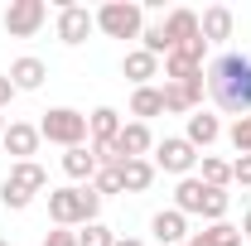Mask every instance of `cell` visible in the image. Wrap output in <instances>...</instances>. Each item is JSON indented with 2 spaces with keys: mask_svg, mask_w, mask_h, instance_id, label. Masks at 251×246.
<instances>
[{
  "mask_svg": "<svg viewBox=\"0 0 251 246\" xmlns=\"http://www.w3.org/2000/svg\"><path fill=\"white\" fill-rule=\"evenodd\" d=\"M208 92L222 111L251 116V58L247 53H218L208 68Z\"/></svg>",
  "mask_w": 251,
  "mask_h": 246,
  "instance_id": "6da1fadb",
  "label": "cell"
},
{
  "mask_svg": "<svg viewBox=\"0 0 251 246\" xmlns=\"http://www.w3.org/2000/svg\"><path fill=\"white\" fill-rule=\"evenodd\" d=\"M97 213H101V193H97L92 184H68V188H49V217H53V227H87V222H97Z\"/></svg>",
  "mask_w": 251,
  "mask_h": 246,
  "instance_id": "7a4b0ae2",
  "label": "cell"
},
{
  "mask_svg": "<svg viewBox=\"0 0 251 246\" xmlns=\"http://www.w3.org/2000/svg\"><path fill=\"white\" fill-rule=\"evenodd\" d=\"M39 135H44L49 145H63V150L87 145V116L73 111V106H49L44 121H39Z\"/></svg>",
  "mask_w": 251,
  "mask_h": 246,
  "instance_id": "3957f363",
  "label": "cell"
},
{
  "mask_svg": "<svg viewBox=\"0 0 251 246\" xmlns=\"http://www.w3.org/2000/svg\"><path fill=\"white\" fill-rule=\"evenodd\" d=\"M97 29L106 34V39H140V29H145V5H135V0H106L97 10Z\"/></svg>",
  "mask_w": 251,
  "mask_h": 246,
  "instance_id": "277c9868",
  "label": "cell"
},
{
  "mask_svg": "<svg viewBox=\"0 0 251 246\" xmlns=\"http://www.w3.org/2000/svg\"><path fill=\"white\" fill-rule=\"evenodd\" d=\"M203 58H208V39H188L164 58V82H198L203 77Z\"/></svg>",
  "mask_w": 251,
  "mask_h": 246,
  "instance_id": "5b68a950",
  "label": "cell"
},
{
  "mask_svg": "<svg viewBox=\"0 0 251 246\" xmlns=\"http://www.w3.org/2000/svg\"><path fill=\"white\" fill-rule=\"evenodd\" d=\"M49 25V5L44 0H10L5 5V34L10 39H34Z\"/></svg>",
  "mask_w": 251,
  "mask_h": 246,
  "instance_id": "8992f818",
  "label": "cell"
},
{
  "mask_svg": "<svg viewBox=\"0 0 251 246\" xmlns=\"http://www.w3.org/2000/svg\"><path fill=\"white\" fill-rule=\"evenodd\" d=\"M155 169H164V174H179V179H188L193 174V164H198V150L188 145L184 135H164L155 145V159H150Z\"/></svg>",
  "mask_w": 251,
  "mask_h": 246,
  "instance_id": "52a82bcc",
  "label": "cell"
},
{
  "mask_svg": "<svg viewBox=\"0 0 251 246\" xmlns=\"http://www.w3.org/2000/svg\"><path fill=\"white\" fill-rule=\"evenodd\" d=\"M97 29V15L87 10V5H73V0H58V39L63 44H87Z\"/></svg>",
  "mask_w": 251,
  "mask_h": 246,
  "instance_id": "ba28073f",
  "label": "cell"
},
{
  "mask_svg": "<svg viewBox=\"0 0 251 246\" xmlns=\"http://www.w3.org/2000/svg\"><path fill=\"white\" fill-rule=\"evenodd\" d=\"M111 150H116V159H150V150H155V135H150V125L145 121H126L121 135L111 140Z\"/></svg>",
  "mask_w": 251,
  "mask_h": 246,
  "instance_id": "9c48e42d",
  "label": "cell"
},
{
  "mask_svg": "<svg viewBox=\"0 0 251 246\" xmlns=\"http://www.w3.org/2000/svg\"><path fill=\"white\" fill-rule=\"evenodd\" d=\"M159 97H164V111H174V116H193V111L203 106V77H198V82H164Z\"/></svg>",
  "mask_w": 251,
  "mask_h": 246,
  "instance_id": "30bf717a",
  "label": "cell"
},
{
  "mask_svg": "<svg viewBox=\"0 0 251 246\" xmlns=\"http://www.w3.org/2000/svg\"><path fill=\"white\" fill-rule=\"evenodd\" d=\"M39 140H44V135H39V125H29V121H10L0 145L15 154V164H20V159H34V154H39Z\"/></svg>",
  "mask_w": 251,
  "mask_h": 246,
  "instance_id": "8fae6325",
  "label": "cell"
},
{
  "mask_svg": "<svg viewBox=\"0 0 251 246\" xmlns=\"http://www.w3.org/2000/svg\"><path fill=\"white\" fill-rule=\"evenodd\" d=\"M232 29H237V15H232L227 5H208V10L198 15V34H203L208 44H227Z\"/></svg>",
  "mask_w": 251,
  "mask_h": 246,
  "instance_id": "7c38bea8",
  "label": "cell"
},
{
  "mask_svg": "<svg viewBox=\"0 0 251 246\" xmlns=\"http://www.w3.org/2000/svg\"><path fill=\"white\" fill-rule=\"evenodd\" d=\"M150 232H155V242H164V246H184L188 242V217L179 213V208H164V213L150 217Z\"/></svg>",
  "mask_w": 251,
  "mask_h": 246,
  "instance_id": "4fadbf2b",
  "label": "cell"
},
{
  "mask_svg": "<svg viewBox=\"0 0 251 246\" xmlns=\"http://www.w3.org/2000/svg\"><path fill=\"white\" fill-rule=\"evenodd\" d=\"M5 77H10V87H15V92H39V87H44V77H49V68H44V58H29V53H25V58L10 63V73H5Z\"/></svg>",
  "mask_w": 251,
  "mask_h": 246,
  "instance_id": "5bb4252c",
  "label": "cell"
},
{
  "mask_svg": "<svg viewBox=\"0 0 251 246\" xmlns=\"http://www.w3.org/2000/svg\"><path fill=\"white\" fill-rule=\"evenodd\" d=\"M121 111L116 106H97L92 116H87V145H111L116 135H121Z\"/></svg>",
  "mask_w": 251,
  "mask_h": 246,
  "instance_id": "9a60e30c",
  "label": "cell"
},
{
  "mask_svg": "<svg viewBox=\"0 0 251 246\" xmlns=\"http://www.w3.org/2000/svg\"><path fill=\"white\" fill-rule=\"evenodd\" d=\"M218 135H222V121L213 116V111H208V106H198V111L188 116V130H184V140L193 145V150H208V145H213Z\"/></svg>",
  "mask_w": 251,
  "mask_h": 246,
  "instance_id": "2e32d148",
  "label": "cell"
},
{
  "mask_svg": "<svg viewBox=\"0 0 251 246\" xmlns=\"http://www.w3.org/2000/svg\"><path fill=\"white\" fill-rule=\"evenodd\" d=\"M203 193H208V184H203L198 174H188V179H179V188H174V208L184 217H203Z\"/></svg>",
  "mask_w": 251,
  "mask_h": 246,
  "instance_id": "e0dca14e",
  "label": "cell"
},
{
  "mask_svg": "<svg viewBox=\"0 0 251 246\" xmlns=\"http://www.w3.org/2000/svg\"><path fill=\"white\" fill-rule=\"evenodd\" d=\"M63 174L73 179V184H87L97 174V154L92 145H73V150H63Z\"/></svg>",
  "mask_w": 251,
  "mask_h": 246,
  "instance_id": "ac0fdd59",
  "label": "cell"
},
{
  "mask_svg": "<svg viewBox=\"0 0 251 246\" xmlns=\"http://www.w3.org/2000/svg\"><path fill=\"white\" fill-rule=\"evenodd\" d=\"M116 174H121V188L126 193H145V188L155 184V164L150 159H126V164H116Z\"/></svg>",
  "mask_w": 251,
  "mask_h": 246,
  "instance_id": "d6986e66",
  "label": "cell"
},
{
  "mask_svg": "<svg viewBox=\"0 0 251 246\" xmlns=\"http://www.w3.org/2000/svg\"><path fill=\"white\" fill-rule=\"evenodd\" d=\"M121 73L135 82V87H150V77H159V58L155 53H145V49H130L121 63Z\"/></svg>",
  "mask_w": 251,
  "mask_h": 246,
  "instance_id": "ffe728a7",
  "label": "cell"
},
{
  "mask_svg": "<svg viewBox=\"0 0 251 246\" xmlns=\"http://www.w3.org/2000/svg\"><path fill=\"white\" fill-rule=\"evenodd\" d=\"M164 39L179 49V44H188V39H198V15L193 10H169L164 15Z\"/></svg>",
  "mask_w": 251,
  "mask_h": 246,
  "instance_id": "44dd1931",
  "label": "cell"
},
{
  "mask_svg": "<svg viewBox=\"0 0 251 246\" xmlns=\"http://www.w3.org/2000/svg\"><path fill=\"white\" fill-rule=\"evenodd\" d=\"M15 188H25V193H44L49 188V174H44V164H34V159H20V164H10V174H5Z\"/></svg>",
  "mask_w": 251,
  "mask_h": 246,
  "instance_id": "7402d4cb",
  "label": "cell"
},
{
  "mask_svg": "<svg viewBox=\"0 0 251 246\" xmlns=\"http://www.w3.org/2000/svg\"><path fill=\"white\" fill-rule=\"evenodd\" d=\"M188 246H242V227H232V222H208V232H193Z\"/></svg>",
  "mask_w": 251,
  "mask_h": 246,
  "instance_id": "603a6c76",
  "label": "cell"
},
{
  "mask_svg": "<svg viewBox=\"0 0 251 246\" xmlns=\"http://www.w3.org/2000/svg\"><path fill=\"white\" fill-rule=\"evenodd\" d=\"M130 116L145 121V125H150V116H164V97H159V87H135V92H130Z\"/></svg>",
  "mask_w": 251,
  "mask_h": 246,
  "instance_id": "cb8c5ba5",
  "label": "cell"
},
{
  "mask_svg": "<svg viewBox=\"0 0 251 246\" xmlns=\"http://www.w3.org/2000/svg\"><path fill=\"white\" fill-rule=\"evenodd\" d=\"M198 164H203L198 179H203L208 188H227V184H232V164H227V159H218V154H198Z\"/></svg>",
  "mask_w": 251,
  "mask_h": 246,
  "instance_id": "d4e9b609",
  "label": "cell"
},
{
  "mask_svg": "<svg viewBox=\"0 0 251 246\" xmlns=\"http://www.w3.org/2000/svg\"><path fill=\"white\" fill-rule=\"evenodd\" d=\"M140 49L155 53V58H169V53H174V44L164 39V25H145V29H140Z\"/></svg>",
  "mask_w": 251,
  "mask_h": 246,
  "instance_id": "484cf974",
  "label": "cell"
},
{
  "mask_svg": "<svg viewBox=\"0 0 251 246\" xmlns=\"http://www.w3.org/2000/svg\"><path fill=\"white\" fill-rule=\"evenodd\" d=\"M77 246H116V232H111L106 222H87V227L77 232Z\"/></svg>",
  "mask_w": 251,
  "mask_h": 246,
  "instance_id": "4316f807",
  "label": "cell"
},
{
  "mask_svg": "<svg viewBox=\"0 0 251 246\" xmlns=\"http://www.w3.org/2000/svg\"><path fill=\"white\" fill-rule=\"evenodd\" d=\"M227 140H232V150H237V154H251V116H237L232 130H227Z\"/></svg>",
  "mask_w": 251,
  "mask_h": 246,
  "instance_id": "83f0119b",
  "label": "cell"
},
{
  "mask_svg": "<svg viewBox=\"0 0 251 246\" xmlns=\"http://www.w3.org/2000/svg\"><path fill=\"white\" fill-rule=\"evenodd\" d=\"M0 203H5L10 213H25V208L34 203V193H25V188H15L10 179H5V184H0Z\"/></svg>",
  "mask_w": 251,
  "mask_h": 246,
  "instance_id": "f1b7e54d",
  "label": "cell"
},
{
  "mask_svg": "<svg viewBox=\"0 0 251 246\" xmlns=\"http://www.w3.org/2000/svg\"><path fill=\"white\" fill-rule=\"evenodd\" d=\"M92 188L101 193V198H106V193H126V188H121V174H116V169H97V174H92Z\"/></svg>",
  "mask_w": 251,
  "mask_h": 246,
  "instance_id": "f546056e",
  "label": "cell"
},
{
  "mask_svg": "<svg viewBox=\"0 0 251 246\" xmlns=\"http://www.w3.org/2000/svg\"><path fill=\"white\" fill-rule=\"evenodd\" d=\"M232 184L251 188V154H237V159H232Z\"/></svg>",
  "mask_w": 251,
  "mask_h": 246,
  "instance_id": "4dcf8cb0",
  "label": "cell"
},
{
  "mask_svg": "<svg viewBox=\"0 0 251 246\" xmlns=\"http://www.w3.org/2000/svg\"><path fill=\"white\" fill-rule=\"evenodd\" d=\"M44 246H77V232L58 227V232H49V237H44Z\"/></svg>",
  "mask_w": 251,
  "mask_h": 246,
  "instance_id": "1f68e13d",
  "label": "cell"
},
{
  "mask_svg": "<svg viewBox=\"0 0 251 246\" xmlns=\"http://www.w3.org/2000/svg\"><path fill=\"white\" fill-rule=\"evenodd\" d=\"M10 97H15V87H10V77H5V73H0V111H5V106H10Z\"/></svg>",
  "mask_w": 251,
  "mask_h": 246,
  "instance_id": "d6a6232c",
  "label": "cell"
},
{
  "mask_svg": "<svg viewBox=\"0 0 251 246\" xmlns=\"http://www.w3.org/2000/svg\"><path fill=\"white\" fill-rule=\"evenodd\" d=\"M242 237H251V208H247V217H242Z\"/></svg>",
  "mask_w": 251,
  "mask_h": 246,
  "instance_id": "836d02e7",
  "label": "cell"
},
{
  "mask_svg": "<svg viewBox=\"0 0 251 246\" xmlns=\"http://www.w3.org/2000/svg\"><path fill=\"white\" fill-rule=\"evenodd\" d=\"M116 246H145V242H135V237H116Z\"/></svg>",
  "mask_w": 251,
  "mask_h": 246,
  "instance_id": "e575fe53",
  "label": "cell"
},
{
  "mask_svg": "<svg viewBox=\"0 0 251 246\" xmlns=\"http://www.w3.org/2000/svg\"><path fill=\"white\" fill-rule=\"evenodd\" d=\"M0 140H5V116H0Z\"/></svg>",
  "mask_w": 251,
  "mask_h": 246,
  "instance_id": "d590c367",
  "label": "cell"
},
{
  "mask_svg": "<svg viewBox=\"0 0 251 246\" xmlns=\"http://www.w3.org/2000/svg\"><path fill=\"white\" fill-rule=\"evenodd\" d=\"M0 246H10V242H0Z\"/></svg>",
  "mask_w": 251,
  "mask_h": 246,
  "instance_id": "8d00e7d4",
  "label": "cell"
},
{
  "mask_svg": "<svg viewBox=\"0 0 251 246\" xmlns=\"http://www.w3.org/2000/svg\"><path fill=\"white\" fill-rule=\"evenodd\" d=\"M184 246H188V242H184Z\"/></svg>",
  "mask_w": 251,
  "mask_h": 246,
  "instance_id": "74e56055",
  "label": "cell"
}]
</instances>
